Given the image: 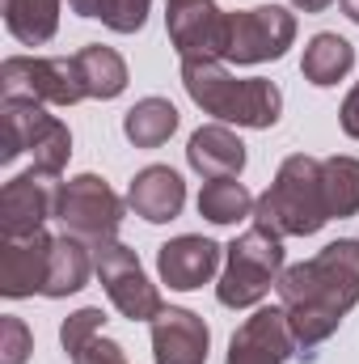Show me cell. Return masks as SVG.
<instances>
[{"label": "cell", "instance_id": "obj_1", "mask_svg": "<svg viewBox=\"0 0 359 364\" xmlns=\"http://www.w3.org/2000/svg\"><path fill=\"white\" fill-rule=\"evenodd\" d=\"M275 292L296 335V348H321L359 305V237H338L313 259L283 267Z\"/></svg>", "mask_w": 359, "mask_h": 364}, {"label": "cell", "instance_id": "obj_2", "mask_svg": "<svg viewBox=\"0 0 359 364\" xmlns=\"http://www.w3.org/2000/svg\"><path fill=\"white\" fill-rule=\"evenodd\" d=\"M186 97L216 123L267 132L283 114V90L267 77H233L224 60H182Z\"/></svg>", "mask_w": 359, "mask_h": 364}, {"label": "cell", "instance_id": "obj_3", "mask_svg": "<svg viewBox=\"0 0 359 364\" xmlns=\"http://www.w3.org/2000/svg\"><path fill=\"white\" fill-rule=\"evenodd\" d=\"M330 203H326V182L321 161L309 153H292L267 191L254 203V225H263L279 237H313L330 225Z\"/></svg>", "mask_w": 359, "mask_h": 364}, {"label": "cell", "instance_id": "obj_4", "mask_svg": "<svg viewBox=\"0 0 359 364\" xmlns=\"http://www.w3.org/2000/svg\"><path fill=\"white\" fill-rule=\"evenodd\" d=\"M283 275V237L263 225H250L224 246V267L216 279V301L224 309H254L270 296Z\"/></svg>", "mask_w": 359, "mask_h": 364}, {"label": "cell", "instance_id": "obj_5", "mask_svg": "<svg viewBox=\"0 0 359 364\" xmlns=\"http://www.w3.org/2000/svg\"><path fill=\"white\" fill-rule=\"evenodd\" d=\"M21 153H30L34 166L47 174H64V166L72 157V132L64 119L47 114L43 102L4 97V106H0V161L9 166Z\"/></svg>", "mask_w": 359, "mask_h": 364}, {"label": "cell", "instance_id": "obj_6", "mask_svg": "<svg viewBox=\"0 0 359 364\" xmlns=\"http://www.w3.org/2000/svg\"><path fill=\"white\" fill-rule=\"evenodd\" d=\"M0 93L43 106H77L89 97L77 55H9L0 64Z\"/></svg>", "mask_w": 359, "mask_h": 364}, {"label": "cell", "instance_id": "obj_7", "mask_svg": "<svg viewBox=\"0 0 359 364\" xmlns=\"http://www.w3.org/2000/svg\"><path fill=\"white\" fill-rule=\"evenodd\" d=\"M123 212H127V199H118L114 186L106 178H97V174H77V178H68L60 186L55 220L64 225V233H72L89 246L118 237Z\"/></svg>", "mask_w": 359, "mask_h": 364}, {"label": "cell", "instance_id": "obj_8", "mask_svg": "<svg viewBox=\"0 0 359 364\" xmlns=\"http://www.w3.org/2000/svg\"><path fill=\"white\" fill-rule=\"evenodd\" d=\"M93 272L101 279L110 305H114L127 322H153V318L165 309L157 284L148 279L144 263H140V255H136L131 246H123L118 237L93 246Z\"/></svg>", "mask_w": 359, "mask_h": 364}, {"label": "cell", "instance_id": "obj_9", "mask_svg": "<svg viewBox=\"0 0 359 364\" xmlns=\"http://www.w3.org/2000/svg\"><path fill=\"white\" fill-rule=\"evenodd\" d=\"M292 43H296V13H287L283 4L237 9V13H228L224 64L254 68V64H267V60H283Z\"/></svg>", "mask_w": 359, "mask_h": 364}, {"label": "cell", "instance_id": "obj_10", "mask_svg": "<svg viewBox=\"0 0 359 364\" xmlns=\"http://www.w3.org/2000/svg\"><path fill=\"white\" fill-rule=\"evenodd\" d=\"M60 174H47L38 166L13 174L0 186V237H21V233H38L55 208H60Z\"/></svg>", "mask_w": 359, "mask_h": 364}, {"label": "cell", "instance_id": "obj_11", "mask_svg": "<svg viewBox=\"0 0 359 364\" xmlns=\"http://www.w3.org/2000/svg\"><path fill=\"white\" fill-rule=\"evenodd\" d=\"M165 30L182 60H224L228 13L216 0H165Z\"/></svg>", "mask_w": 359, "mask_h": 364}, {"label": "cell", "instance_id": "obj_12", "mask_svg": "<svg viewBox=\"0 0 359 364\" xmlns=\"http://www.w3.org/2000/svg\"><path fill=\"white\" fill-rule=\"evenodd\" d=\"M296 335L287 326L283 305H267L254 309L228 339V356L224 364H287L296 356Z\"/></svg>", "mask_w": 359, "mask_h": 364}, {"label": "cell", "instance_id": "obj_13", "mask_svg": "<svg viewBox=\"0 0 359 364\" xmlns=\"http://www.w3.org/2000/svg\"><path fill=\"white\" fill-rule=\"evenodd\" d=\"M51 246L55 237L47 229L21 233V237H0V296L21 301L43 292L47 272H51Z\"/></svg>", "mask_w": 359, "mask_h": 364}, {"label": "cell", "instance_id": "obj_14", "mask_svg": "<svg viewBox=\"0 0 359 364\" xmlns=\"http://www.w3.org/2000/svg\"><path fill=\"white\" fill-rule=\"evenodd\" d=\"M220 267H224V246L211 242V237H199V233L170 237L157 250V275L174 292H194V288L211 284Z\"/></svg>", "mask_w": 359, "mask_h": 364}, {"label": "cell", "instance_id": "obj_15", "mask_svg": "<svg viewBox=\"0 0 359 364\" xmlns=\"http://www.w3.org/2000/svg\"><path fill=\"white\" fill-rule=\"evenodd\" d=\"M211 331L194 309L165 305L153 318V360L157 364H207Z\"/></svg>", "mask_w": 359, "mask_h": 364}, {"label": "cell", "instance_id": "obj_16", "mask_svg": "<svg viewBox=\"0 0 359 364\" xmlns=\"http://www.w3.org/2000/svg\"><path fill=\"white\" fill-rule=\"evenodd\" d=\"M127 208L148 225H165L186 208V182L170 166H144L127 186Z\"/></svg>", "mask_w": 359, "mask_h": 364}, {"label": "cell", "instance_id": "obj_17", "mask_svg": "<svg viewBox=\"0 0 359 364\" xmlns=\"http://www.w3.org/2000/svg\"><path fill=\"white\" fill-rule=\"evenodd\" d=\"M186 166L199 178H241L245 144L228 123H207L186 140Z\"/></svg>", "mask_w": 359, "mask_h": 364}, {"label": "cell", "instance_id": "obj_18", "mask_svg": "<svg viewBox=\"0 0 359 364\" xmlns=\"http://www.w3.org/2000/svg\"><path fill=\"white\" fill-rule=\"evenodd\" d=\"M351 68H355V47H351L343 34L321 30V34H313V38L304 43L300 73H304V81H309V85L330 90V85L347 81V73H351Z\"/></svg>", "mask_w": 359, "mask_h": 364}, {"label": "cell", "instance_id": "obj_19", "mask_svg": "<svg viewBox=\"0 0 359 364\" xmlns=\"http://www.w3.org/2000/svg\"><path fill=\"white\" fill-rule=\"evenodd\" d=\"M93 272V246L72 237V233H60L55 246H51V272H47V284H43V296L51 301H64L72 292H81L89 284Z\"/></svg>", "mask_w": 359, "mask_h": 364}, {"label": "cell", "instance_id": "obj_20", "mask_svg": "<svg viewBox=\"0 0 359 364\" xmlns=\"http://www.w3.org/2000/svg\"><path fill=\"white\" fill-rule=\"evenodd\" d=\"M178 132V106L170 97H140L123 114V136L136 149H161Z\"/></svg>", "mask_w": 359, "mask_h": 364}, {"label": "cell", "instance_id": "obj_21", "mask_svg": "<svg viewBox=\"0 0 359 364\" xmlns=\"http://www.w3.org/2000/svg\"><path fill=\"white\" fill-rule=\"evenodd\" d=\"M60 4L64 0H0L4 26L21 47H43L60 30Z\"/></svg>", "mask_w": 359, "mask_h": 364}, {"label": "cell", "instance_id": "obj_22", "mask_svg": "<svg viewBox=\"0 0 359 364\" xmlns=\"http://www.w3.org/2000/svg\"><path fill=\"white\" fill-rule=\"evenodd\" d=\"M77 64H81V77H85V93L93 102H114L118 93L127 90V60L114 51V47H101L89 43L77 51Z\"/></svg>", "mask_w": 359, "mask_h": 364}, {"label": "cell", "instance_id": "obj_23", "mask_svg": "<svg viewBox=\"0 0 359 364\" xmlns=\"http://www.w3.org/2000/svg\"><path fill=\"white\" fill-rule=\"evenodd\" d=\"M254 195L241 178H207L199 191V216L211 225H237L245 216H254Z\"/></svg>", "mask_w": 359, "mask_h": 364}, {"label": "cell", "instance_id": "obj_24", "mask_svg": "<svg viewBox=\"0 0 359 364\" xmlns=\"http://www.w3.org/2000/svg\"><path fill=\"white\" fill-rule=\"evenodd\" d=\"M321 182H326V203H330V216L347 220L359 216V157H326L321 161Z\"/></svg>", "mask_w": 359, "mask_h": 364}, {"label": "cell", "instance_id": "obj_25", "mask_svg": "<svg viewBox=\"0 0 359 364\" xmlns=\"http://www.w3.org/2000/svg\"><path fill=\"white\" fill-rule=\"evenodd\" d=\"M97 335H106V314H101L97 305H85V309L68 314L64 326H60V343H64L68 356H77V352H81L85 343H93Z\"/></svg>", "mask_w": 359, "mask_h": 364}, {"label": "cell", "instance_id": "obj_26", "mask_svg": "<svg viewBox=\"0 0 359 364\" xmlns=\"http://www.w3.org/2000/svg\"><path fill=\"white\" fill-rule=\"evenodd\" d=\"M153 0H97V21L114 34H136L148 21Z\"/></svg>", "mask_w": 359, "mask_h": 364}, {"label": "cell", "instance_id": "obj_27", "mask_svg": "<svg viewBox=\"0 0 359 364\" xmlns=\"http://www.w3.org/2000/svg\"><path fill=\"white\" fill-rule=\"evenodd\" d=\"M34 352V335L17 314L0 318V364H26Z\"/></svg>", "mask_w": 359, "mask_h": 364}, {"label": "cell", "instance_id": "obj_28", "mask_svg": "<svg viewBox=\"0 0 359 364\" xmlns=\"http://www.w3.org/2000/svg\"><path fill=\"white\" fill-rule=\"evenodd\" d=\"M72 364H127V348L123 343H114V339H106V335H97L93 343H85Z\"/></svg>", "mask_w": 359, "mask_h": 364}, {"label": "cell", "instance_id": "obj_29", "mask_svg": "<svg viewBox=\"0 0 359 364\" xmlns=\"http://www.w3.org/2000/svg\"><path fill=\"white\" fill-rule=\"evenodd\" d=\"M338 123H343V132H347L351 140H359V81L347 90L343 106H338Z\"/></svg>", "mask_w": 359, "mask_h": 364}, {"label": "cell", "instance_id": "obj_30", "mask_svg": "<svg viewBox=\"0 0 359 364\" xmlns=\"http://www.w3.org/2000/svg\"><path fill=\"white\" fill-rule=\"evenodd\" d=\"M287 4H292L296 13H326L334 0H287Z\"/></svg>", "mask_w": 359, "mask_h": 364}, {"label": "cell", "instance_id": "obj_31", "mask_svg": "<svg viewBox=\"0 0 359 364\" xmlns=\"http://www.w3.org/2000/svg\"><path fill=\"white\" fill-rule=\"evenodd\" d=\"M68 9L77 17H97V0H68Z\"/></svg>", "mask_w": 359, "mask_h": 364}, {"label": "cell", "instance_id": "obj_32", "mask_svg": "<svg viewBox=\"0 0 359 364\" xmlns=\"http://www.w3.org/2000/svg\"><path fill=\"white\" fill-rule=\"evenodd\" d=\"M338 4H343V13H347V17L359 26V0H338Z\"/></svg>", "mask_w": 359, "mask_h": 364}]
</instances>
